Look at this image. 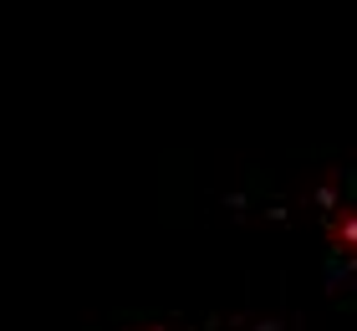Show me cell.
<instances>
[{
  "label": "cell",
  "instance_id": "cell-1",
  "mask_svg": "<svg viewBox=\"0 0 357 331\" xmlns=\"http://www.w3.org/2000/svg\"><path fill=\"white\" fill-rule=\"evenodd\" d=\"M332 240H337V250H357V209L342 204V214L332 220Z\"/></svg>",
  "mask_w": 357,
  "mask_h": 331
},
{
  "label": "cell",
  "instance_id": "cell-3",
  "mask_svg": "<svg viewBox=\"0 0 357 331\" xmlns=\"http://www.w3.org/2000/svg\"><path fill=\"white\" fill-rule=\"evenodd\" d=\"M143 331H169V326H143Z\"/></svg>",
  "mask_w": 357,
  "mask_h": 331
},
{
  "label": "cell",
  "instance_id": "cell-2",
  "mask_svg": "<svg viewBox=\"0 0 357 331\" xmlns=\"http://www.w3.org/2000/svg\"><path fill=\"white\" fill-rule=\"evenodd\" d=\"M255 331H281V321H271V316H266V321H255Z\"/></svg>",
  "mask_w": 357,
  "mask_h": 331
}]
</instances>
